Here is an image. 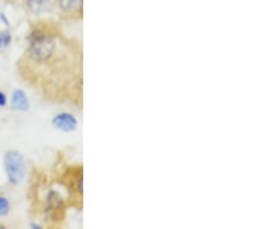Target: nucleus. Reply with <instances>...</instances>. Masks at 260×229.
Here are the masks:
<instances>
[{
    "label": "nucleus",
    "instance_id": "f257e3e1",
    "mask_svg": "<svg viewBox=\"0 0 260 229\" xmlns=\"http://www.w3.org/2000/svg\"><path fill=\"white\" fill-rule=\"evenodd\" d=\"M4 167L12 184H19L26 176V161L22 154L18 151H10L4 156Z\"/></svg>",
    "mask_w": 260,
    "mask_h": 229
},
{
    "label": "nucleus",
    "instance_id": "f03ea898",
    "mask_svg": "<svg viewBox=\"0 0 260 229\" xmlns=\"http://www.w3.org/2000/svg\"><path fill=\"white\" fill-rule=\"evenodd\" d=\"M56 44L51 36L45 34H37L31 40L29 47V56L34 61H48L53 56Z\"/></svg>",
    "mask_w": 260,
    "mask_h": 229
},
{
    "label": "nucleus",
    "instance_id": "7ed1b4c3",
    "mask_svg": "<svg viewBox=\"0 0 260 229\" xmlns=\"http://www.w3.org/2000/svg\"><path fill=\"white\" fill-rule=\"evenodd\" d=\"M52 125L61 132H72L78 127V119L69 112H60L52 118Z\"/></svg>",
    "mask_w": 260,
    "mask_h": 229
},
{
    "label": "nucleus",
    "instance_id": "20e7f679",
    "mask_svg": "<svg viewBox=\"0 0 260 229\" xmlns=\"http://www.w3.org/2000/svg\"><path fill=\"white\" fill-rule=\"evenodd\" d=\"M12 107L14 108L15 110L19 111H28L29 110V101L27 95L24 94L23 90L21 89H15L12 94V100H11Z\"/></svg>",
    "mask_w": 260,
    "mask_h": 229
},
{
    "label": "nucleus",
    "instance_id": "39448f33",
    "mask_svg": "<svg viewBox=\"0 0 260 229\" xmlns=\"http://www.w3.org/2000/svg\"><path fill=\"white\" fill-rule=\"evenodd\" d=\"M12 42V35L10 31H0V49L6 48L11 44Z\"/></svg>",
    "mask_w": 260,
    "mask_h": 229
},
{
    "label": "nucleus",
    "instance_id": "423d86ee",
    "mask_svg": "<svg viewBox=\"0 0 260 229\" xmlns=\"http://www.w3.org/2000/svg\"><path fill=\"white\" fill-rule=\"evenodd\" d=\"M44 0H28V6L30 8L32 13H40L42 8H43Z\"/></svg>",
    "mask_w": 260,
    "mask_h": 229
},
{
    "label": "nucleus",
    "instance_id": "0eeeda50",
    "mask_svg": "<svg viewBox=\"0 0 260 229\" xmlns=\"http://www.w3.org/2000/svg\"><path fill=\"white\" fill-rule=\"evenodd\" d=\"M10 202H8V199L6 197H2L0 195V216H5L8 214V212H10Z\"/></svg>",
    "mask_w": 260,
    "mask_h": 229
},
{
    "label": "nucleus",
    "instance_id": "6e6552de",
    "mask_svg": "<svg viewBox=\"0 0 260 229\" xmlns=\"http://www.w3.org/2000/svg\"><path fill=\"white\" fill-rule=\"evenodd\" d=\"M7 103V97L6 95L3 93V91H0V107H5Z\"/></svg>",
    "mask_w": 260,
    "mask_h": 229
},
{
    "label": "nucleus",
    "instance_id": "1a4fd4ad",
    "mask_svg": "<svg viewBox=\"0 0 260 229\" xmlns=\"http://www.w3.org/2000/svg\"><path fill=\"white\" fill-rule=\"evenodd\" d=\"M30 227L34 228V229H41V228H42V227L40 226V224H37V223H31Z\"/></svg>",
    "mask_w": 260,
    "mask_h": 229
},
{
    "label": "nucleus",
    "instance_id": "9d476101",
    "mask_svg": "<svg viewBox=\"0 0 260 229\" xmlns=\"http://www.w3.org/2000/svg\"><path fill=\"white\" fill-rule=\"evenodd\" d=\"M0 18H2V20L4 21V22H5V23H6V26H8V21L6 20V18H5V15H4V14L2 13V14H0Z\"/></svg>",
    "mask_w": 260,
    "mask_h": 229
}]
</instances>
